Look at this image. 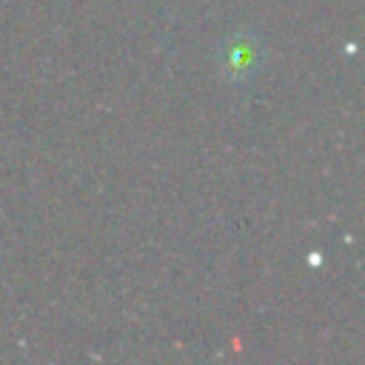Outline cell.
Masks as SVG:
<instances>
[{
	"label": "cell",
	"instance_id": "1",
	"mask_svg": "<svg viewBox=\"0 0 365 365\" xmlns=\"http://www.w3.org/2000/svg\"><path fill=\"white\" fill-rule=\"evenodd\" d=\"M259 60H262V46L251 31H234L220 48V66L231 80L251 77L259 68Z\"/></svg>",
	"mask_w": 365,
	"mask_h": 365
}]
</instances>
